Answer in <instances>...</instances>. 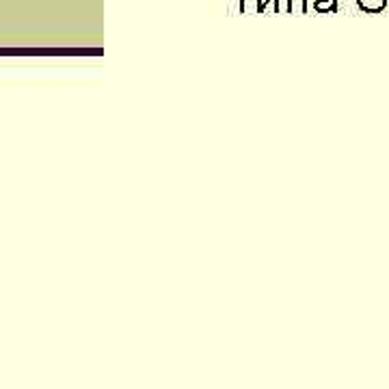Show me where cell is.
<instances>
[{
  "mask_svg": "<svg viewBox=\"0 0 389 389\" xmlns=\"http://www.w3.org/2000/svg\"><path fill=\"white\" fill-rule=\"evenodd\" d=\"M387 5V0H357V7L366 13H378Z\"/></svg>",
  "mask_w": 389,
  "mask_h": 389,
  "instance_id": "obj_1",
  "label": "cell"
},
{
  "mask_svg": "<svg viewBox=\"0 0 389 389\" xmlns=\"http://www.w3.org/2000/svg\"><path fill=\"white\" fill-rule=\"evenodd\" d=\"M268 3L275 5V9H277V13H279V0H266V3H262V5H260L257 13H264V11H266V7H268Z\"/></svg>",
  "mask_w": 389,
  "mask_h": 389,
  "instance_id": "obj_4",
  "label": "cell"
},
{
  "mask_svg": "<svg viewBox=\"0 0 389 389\" xmlns=\"http://www.w3.org/2000/svg\"><path fill=\"white\" fill-rule=\"evenodd\" d=\"M314 9L318 13H335L337 11V0H314Z\"/></svg>",
  "mask_w": 389,
  "mask_h": 389,
  "instance_id": "obj_2",
  "label": "cell"
},
{
  "mask_svg": "<svg viewBox=\"0 0 389 389\" xmlns=\"http://www.w3.org/2000/svg\"><path fill=\"white\" fill-rule=\"evenodd\" d=\"M288 13H307V0H288Z\"/></svg>",
  "mask_w": 389,
  "mask_h": 389,
  "instance_id": "obj_3",
  "label": "cell"
}]
</instances>
